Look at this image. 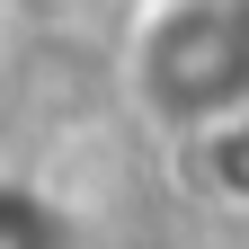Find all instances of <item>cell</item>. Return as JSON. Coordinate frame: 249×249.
<instances>
[{
	"instance_id": "1",
	"label": "cell",
	"mask_w": 249,
	"mask_h": 249,
	"mask_svg": "<svg viewBox=\"0 0 249 249\" xmlns=\"http://www.w3.org/2000/svg\"><path fill=\"white\" fill-rule=\"evenodd\" d=\"M0 249H45V223L27 205H9V213H0Z\"/></svg>"
}]
</instances>
